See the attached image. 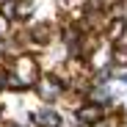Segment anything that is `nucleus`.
I'll return each mask as SVG.
<instances>
[{"label": "nucleus", "instance_id": "nucleus-1", "mask_svg": "<svg viewBox=\"0 0 127 127\" xmlns=\"http://www.w3.org/2000/svg\"><path fill=\"white\" fill-rule=\"evenodd\" d=\"M39 122H41V124H50V127H53V124H58L55 113H39Z\"/></svg>", "mask_w": 127, "mask_h": 127}]
</instances>
